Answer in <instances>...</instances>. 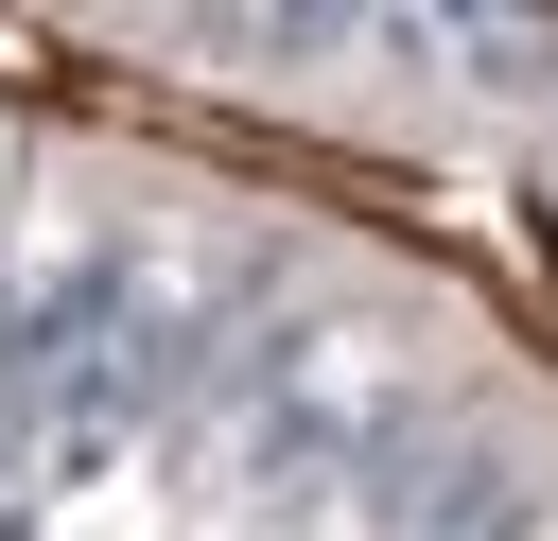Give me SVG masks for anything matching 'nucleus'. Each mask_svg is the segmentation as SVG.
<instances>
[{
    "instance_id": "nucleus-1",
    "label": "nucleus",
    "mask_w": 558,
    "mask_h": 541,
    "mask_svg": "<svg viewBox=\"0 0 558 541\" xmlns=\"http://www.w3.org/2000/svg\"><path fill=\"white\" fill-rule=\"evenodd\" d=\"M0 192H17V140H0Z\"/></svg>"
},
{
    "instance_id": "nucleus-2",
    "label": "nucleus",
    "mask_w": 558,
    "mask_h": 541,
    "mask_svg": "<svg viewBox=\"0 0 558 541\" xmlns=\"http://www.w3.org/2000/svg\"><path fill=\"white\" fill-rule=\"evenodd\" d=\"M541 541H558V524H541Z\"/></svg>"
}]
</instances>
